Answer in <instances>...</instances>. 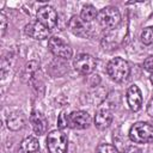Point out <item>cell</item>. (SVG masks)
<instances>
[{
  "label": "cell",
  "mask_w": 153,
  "mask_h": 153,
  "mask_svg": "<svg viewBox=\"0 0 153 153\" xmlns=\"http://www.w3.org/2000/svg\"><path fill=\"white\" fill-rule=\"evenodd\" d=\"M106 72L114 81L121 82V81H124L129 76L130 67H129V63L124 59L115 57L109 61L106 66Z\"/></svg>",
  "instance_id": "1"
},
{
  "label": "cell",
  "mask_w": 153,
  "mask_h": 153,
  "mask_svg": "<svg viewBox=\"0 0 153 153\" xmlns=\"http://www.w3.org/2000/svg\"><path fill=\"white\" fill-rule=\"evenodd\" d=\"M129 137L135 143H149L153 141V127L147 122H136L129 130Z\"/></svg>",
  "instance_id": "2"
},
{
  "label": "cell",
  "mask_w": 153,
  "mask_h": 153,
  "mask_svg": "<svg viewBox=\"0 0 153 153\" xmlns=\"http://www.w3.org/2000/svg\"><path fill=\"white\" fill-rule=\"evenodd\" d=\"M97 19H98V23H99V25L102 27L110 30V29L116 27L120 24V22H121V14H120V11H118L117 7L108 6V7L102 8L98 12Z\"/></svg>",
  "instance_id": "3"
},
{
  "label": "cell",
  "mask_w": 153,
  "mask_h": 153,
  "mask_svg": "<svg viewBox=\"0 0 153 153\" xmlns=\"http://www.w3.org/2000/svg\"><path fill=\"white\" fill-rule=\"evenodd\" d=\"M67 136L61 130H51L47 136V148L49 153H66Z\"/></svg>",
  "instance_id": "4"
},
{
  "label": "cell",
  "mask_w": 153,
  "mask_h": 153,
  "mask_svg": "<svg viewBox=\"0 0 153 153\" xmlns=\"http://www.w3.org/2000/svg\"><path fill=\"white\" fill-rule=\"evenodd\" d=\"M96 59L90 55V54H86V53H81L79 55H76V57L74 59L73 61V66H74V69L82 74V75H88L91 74L94 68H96Z\"/></svg>",
  "instance_id": "5"
},
{
  "label": "cell",
  "mask_w": 153,
  "mask_h": 153,
  "mask_svg": "<svg viewBox=\"0 0 153 153\" xmlns=\"http://www.w3.org/2000/svg\"><path fill=\"white\" fill-rule=\"evenodd\" d=\"M37 20L44 25L47 29H54L57 24V13L54 10V7L49 5H44L37 10L36 13Z\"/></svg>",
  "instance_id": "6"
},
{
  "label": "cell",
  "mask_w": 153,
  "mask_h": 153,
  "mask_svg": "<svg viewBox=\"0 0 153 153\" xmlns=\"http://www.w3.org/2000/svg\"><path fill=\"white\" fill-rule=\"evenodd\" d=\"M48 47H49V50L51 51V54H54L57 57L68 60L72 56L71 45L68 43H66L60 37H51L48 42Z\"/></svg>",
  "instance_id": "7"
},
{
  "label": "cell",
  "mask_w": 153,
  "mask_h": 153,
  "mask_svg": "<svg viewBox=\"0 0 153 153\" xmlns=\"http://www.w3.org/2000/svg\"><path fill=\"white\" fill-rule=\"evenodd\" d=\"M68 120H69V127L76 128V129L88 128L92 122L90 114L86 111H81V110L73 111L71 115H68Z\"/></svg>",
  "instance_id": "8"
},
{
  "label": "cell",
  "mask_w": 153,
  "mask_h": 153,
  "mask_svg": "<svg viewBox=\"0 0 153 153\" xmlns=\"http://www.w3.org/2000/svg\"><path fill=\"white\" fill-rule=\"evenodd\" d=\"M112 121V112L110 110V108L108 106V104H102L94 116V126L98 129H105L111 124Z\"/></svg>",
  "instance_id": "9"
},
{
  "label": "cell",
  "mask_w": 153,
  "mask_h": 153,
  "mask_svg": "<svg viewBox=\"0 0 153 153\" xmlns=\"http://www.w3.org/2000/svg\"><path fill=\"white\" fill-rule=\"evenodd\" d=\"M25 33L33 39H47L49 37V29L42 25L38 20L31 22L25 25Z\"/></svg>",
  "instance_id": "10"
},
{
  "label": "cell",
  "mask_w": 153,
  "mask_h": 153,
  "mask_svg": "<svg viewBox=\"0 0 153 153\" xmlns=\"http://www.w3.org/2000/svg\"><path fill=\"white\" fill-rule=\"evenodd\" d=\"M68 27L76 36H80V37H88L90 36V27H88L87 23H85L78 16H73L69 19Z\"/></svg>",
  "instance_id": "11"
},
{
  "label": "cell",
  "mask_w": 153,
  "mask_h": 153,
  "mask_svg": "<svg viewBox=\"0 0 153 153\" xmlns=\"http://www.w3.org/2000/svg\"><path fill=\"white\" fill-rule=\"evenodd\" d=\"M30 122L32 124V129L37 135H43L48 129V121L44 115L37 110H33L30 115Z\"/></svg>",
  "instance_id": "12"
},
{
  "label": "cell",
  "mask_w": 153,
  "mask_h": 153,
  "mask_svg": "<svg viewBox=\"0 0 153 153\" xmlns=\"http://www.w3.org/2000/svg\"><path fill=\"white\" fill-rule=\"evenodd\" d=\"M127 102L133 111H139L142 105V93L136 85H133L127 91Z\"/></svg>",
  "instance_id": "13"
},
{
  "label": "cell",
  "mask_w": 153,
  "mask_h": 153,
  "mask_svg": "<svg viewBox=\"0 0 153 153\" xmlns=\"http://www.w3.org/2000/svg\"><path fill=\"white\" fill-rule=\"evenodd\" d=\"M25 116L23 112H13L7 117V127L11 130H18L25 124Z\"/></svg>",
  "instance_id": "14"
},
{
  "label": "cell",
  "mask_w": 153,
  "mask_h": 153,
  "mask_svg": "<svg viewBox=\"0 0 153 153\" xmlns=\"http://www.w3.org/2000/svg\"><path fill=\"white\" fill-rule=\"evenodd\" d=\"M39 149L38 140L33 136L25 137L20 143V152L22 153H36Z\"/></svg>",
  "instance_id": "15"
},
{
  "label": "cell",
  "mask_w": 153,
  "mask_h": 153,
  "mask_svg": "<svg viewBox=\"0 0 153 153\" xmlns=\"http://www.w3.org/2000/svg\"><path fill=\"white\" fill-rule=\"evenodd\" d=\"M97 16H98V12H97L96 7L92 6V5H86V6H84L82 10H81V13H80V18H81L85 23L92 22Z\"/></svg>",
  "instance_id": "16"
},
{
  "label": "cell",
  "mask_w": 153,
  "mask_h": 153,
  "mask_svg": "<svg viewBox=\"0 0 153 153\" xmlns=\"http://www.w3.org/2000/svg\"><path fill=\"white\" fill-rule=\"evenodd\" d=\"M38 67H39V63H38L37 61H35V60H32V61L27 62V63L25 65V67H24L23 76H26V78H31V76H32V75H33V74L37 72Z\"/></svg>",
  "instance_id": "17"
},
{
  "label": "cell",
  "mask_w": 153,
  "mask_h": 153,
  "mask_svg": "<svg viewBox=\"0 0 153 153\" xmlns=\"http://www.w3.org/2000/svg\"><path fill=\"white\" fill-rule=\"evenodd\" d=\"M141 42L146 45L153 43V26H147L141 32Z\"/></svg>",
  "instance_id": "18"
},
{
  "label": "cell",
  "mask_w": 153,
  "mask_h": 153,
  "mask_svg": "<svg viewBox=\"0 0 153 153\" xmlns=\"http://www.w3.org/2000/svg\"><path fill=\"white\" fill-rule=\"evenodd\" d=\"M96 153H116V149L114 146L109 143H100L97 146Z\"/></svg>",
  "instance_id": "19"
},
{
  "label": "cell",
  "mask_w": 153,
  "mask_h": 153,
  "mask_svg": "<svg viewBox=\"0 0 153 153\" xmlns=\"http://www.w3.org/2000/svg\"><path fill=\"white\" fill-rule=\"evenodd\" d=\"M57 123H59V128H60V129H63V128L69 127V120H68V115H66L65 112H62V114L59 116Z\"/></svg>",
  "instance_id": "20"
},
{
  "label": "cell",
  "mask_w": 153,
  "mask_h": 153,
  "mask_svg": "<svg viewBox=\"0 0 153 153\" xmlns=\"http://www.w3.org/2000/svg\"><path fill=\"white\" fill-rule=\"evenodd\" d=\"M0 29H1V36H4L5 31L7 29V18L4 12L0 13Z\"/></svg>",
  "instance_id": "21"
},
{
  "label": "cell",
  "mask_w": 153,
  "mask_h": 153,
  "mask_svg": "<svg viewBox=\"0 0 153 153\" xmlns=\"http://www.w3.org/2000/svg\"><path fill=\"white\" fill-rule=\"evenodd\" d=\"M143 67H145V69H146L147 72H149V73L153 74V55H152V56H148V57L145 60Z\"/></svg>",
  "instance_id": "22"
},
{
  "label": "cell",
  "mask_w": 153,
  "mask_h": 153,
  "mask_svg": "<svg viewBox=\"0 0 153 153\" xmlns=\"http://www.w3.org/2000/svg\"><path fill=\"white\" fill-rule=\"evenodd\" d=\"M121 153H142V151L136 146H128Z\"/></svg>",
  "instance_id": "23"
},
{
  "label": "cell",
  "mask_w": 153,
  "mask_h": 153,
  "mask_svg": "<svg viewBox=\"0 0 153 153\" xmlns=\"http://www.w3.org/2000/svg\"><path fill=\"white\" fill-rule=\"evenodd\" d=\"M147 114L151 117H153V98H151L149 102H148V104H147Z\"/></svg>",
  "instance_id": "24"
},
{
  "label": "cell",
  "mask_w": 153,
  "mask_h": 153,
  "mask_svg": "<svg viewBox=\"0 0 153 153\" xmlns=\"http://www.w3.org/2000/svg\"><path fill=\"white\" fill-rule=\"evenodd\" d=\"M151 81H152V84H153V74H152V76H151Z\"/></svg>",
  "instance_id": "25"
}]
</instances>
